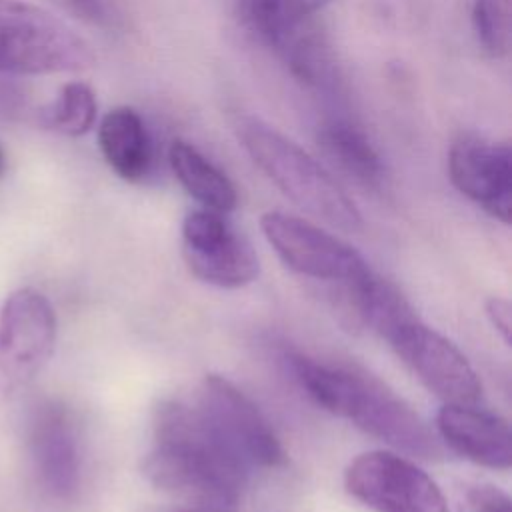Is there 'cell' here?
<instances>
[{
    "label": "cell",
    "mask_w": 512,
    "mask_h": 512,
    "mask_svg": "<svg viewBox=\"0 0 512 512\" xmlns=\"http://www.w3.org/2000/svg\"><path fill=\"white\" fill-rule=\"evenodd\" d=\"M152 438L142 472L156 488L186 498L192 508L236 512L248 468L200 408L162 400L152 414Z\"/></svg>",
    "instance_id": "obj_1"
},
{
    "label": "cell",
    "mask_w": 512,
    "mask_h": 512,
    "mask_svg": "<svg viewBox=\"0 0 512 512\" xmlns=\"http://www.w3.org/2000/svg\"><path fill=\"white\" fill-rule=\"evenodd\" d=\"M288 368L298 386L326 412L340 416L394 450L420 460L442 456L438 436L386 384L366 372L288 354Z\"/></svg>",
    "instance_id": "obj_2"
},
{
    "label": "cell",
    "mask_w": 512,
    "mask_h": 512,
    "mask_svg": "<svg viewBox=\"0 0 512 512\" xmlns=\"http://www.w3.org/2000/svg\"><path fill=\"white\" fill-rule=\"evenodd\" d=\"M236 134L252 162L304 212L344 232L362 228V214L352 198L294 140L254 116L240 118Z\"/></svg>",
    "instance_id": "obj_3"
},
{
    "label": "cell",
    "mask_w": 512,
    "mask_h": 512,
    "mask_svg": "<svg viewBox=\"0 0 512 512\" xmlns=\"http://www.w3.org/2000/svg\"><path fill=\"white\" fill-rule=\"evenodd\" d=\"M92 64V46L64 20L24 0H0V74L76 72Z\"/></svg>",
    "instance_id": "obj_4"
},
{
    "label": "cell",
    "mask_w": 512,
    "mask_h": 512,
    "mask_svg": "<svg viewBox=\"0 0 512 512\" xmlns=\"http://www.w3.org/2000/svg\"><path fill=\"white\" fill-rule=\"evenodd\" d=\"M344 488L372 512H450L438 484L410 458L388 450L358 454Z\"/></svg>",
    "instance_id": "obj_5"
},
{
    "label": "cell",
    "mask_w": 512,
    "mask_h": 512,
    "mask_svg": "<svg viewBox=\"0 0 512 512\" xmlns=\"http://www.w3.org/2000/svg\"><path fill=\"white\" fill-rule=\"evenodd\" d=\"M56 312L34 288L14 290L0 308V394L26 386L56 346Z\"/></svg>",
    "instance_id": "obj_6"
},
{
    "label": "cell",
    "mask_w": 512,
    "mask_h": 512,
    "mask_svg": "<svg viewBox=\"0 0 512 512\" xmlns=\"http://www.w3.org/2000/svg\"><path fill=\"white\" fill-rule=\"evenodd\" d=\"M384 340L404 366L444 404H478L482 384L468 358L440 332L410 316Z\"/></svg>",
    "instance_id": "obj_7"
},
{
    "label": "cell",
    "mask_w": 512,
    "mask_h": 512,
    "mask_svg": "<svg viewBox=\"0 0 512 512\" xmlns=\"http://www.w3.org/2000/svg\"><path fill=\"white\" fill-rule=\"evenodd\" d=\"M260 228L280 260L302 276L342 286L370 270L358 250L304 218L274 210L260 218Z\"/></svg>",
    "instance_id": "obj_8"
},
{
    "label": "cell",
    "mask_w": 512,
    "mask_h": 512,
    "mask_svg": "<svg viewBox=\"0 0 512 512\" xmlns=\"http://www.w3.org/2000/svg\"><path fill=\"white\" fill-rule=\"evenodd\" d=\"M198 408L246 468H278L286 462V452L270 422L228 378L208 374L202 380Z\"/></svg>",
    "instance_id": "obj_9"
},
{
    "label": "cell",
    "mask_w": 512,
    "mask_h": 512,
    "mask_svg": "<svg viewBox=\"0 0 512 512\" xmlns=\"http://www.w3.org/2000/svg\"><path fill=\"white\" fill-rule=\"evenodd\" d=\"M182 258L202 282L242 288L256 280L260 264L250 242L212 210H194L182 222Z\"/></svg>",
    "instance_id": "obj_10"
},
{
    "label": "cell",
    "mask_w": 512,
    "mask_h": 512,
    "mask_svg": "<svg viewBox=\"0 0 512 512\" xmlns=\"http://www.w3.org/2000/svg\"><path fill=\"white\" fill-rule=\"evenodd\" d=\"M454 188L502 224L512 220V152L506 142L458 136L448 150Z\"/></svg>",
    "instance_id": "obj_11"
},
{
    "label": "cell",
    "mask_w": 512,
    "mask_h": 512,
    "mask_svg": "<svg viewBox=\"0 0 512 512\" xmlns=\"http://www.w3.org/2000/svg\"><path fill=\"white\" fill-rule=\"evenodd\" d=\"M28 452L40 488L56 500H70L80 486L82 462L78 432L66 406H36L28 424Z\"/></svg>",
    "instance_id": "obj_12"
},
{
    "label": "cell",
    "mask_w": 512,
    "mask_h": 512,
    "mask_svg": "<svg viewBox=\"0 0 512 512\" xmlns=\"http://www.w3.org/2000/svg\"><path fill=\"white\" fill-rule=\"evenodd\" d=\"M438 438L462 458L492 470L512 464L508 422L476 404H444L436 414Z\"/></svg>",
    "instance_id": "obj_13"
},
{
    "label": "cell",
    "mask_w": 512,
    "mask_h": 512,
    "mask_svg": "<svg viewBox=\"0 0 512 512\" xmlns=\"http://www.w3.org/2000/svg\"><path fill=\"white\" fill-rule=\"evenodd\" d=\"M98 146L106 164L126 182H140L152 168V142L140 114L118 106L98 126Z\"/></svg>",
    "instance_id": "obj_14"
},
{
    "label": "cell",
    "mask_w": 512,
    "mask_h": 512,
    "mask_svg": "<svg viewBox=\"0 0 512 512\" xmlns=\"http://www.w3.org/2000/svg\"><path fill=\"white\" fill-rule=\"evenodd\" d=\"M318 144L350 180L370 190H378L384 184L386 168L382 156L354 122L328 118L318 128Z\"/></svg>",
    "instance_id": "obj_15"
},
{
    "label": "cell",
    "mask_w": 512,
    "mask_h": 512,
    "mask_svg": "<svg viewBox=\"0 0 512 512\" xmlns=\"http://www.w3.org/2000/svg\"><path fill=\"white\" fill-rule=\"evenodd\" d=\"M168 162L182 188L202 208L218 214H228L236 208L238 192L232 180L190 142L174 140L168 150Z\"/></svg>",
    "instance_id": "obj_16"
},
{
    "label": "cell",
    "mask_w": 512,
    "mask_h": 512,
    "mask_svg": "<svg viewBox=\"0 0 512 512\" xmlns=\"http://www.w3.org/2000/svg\"><path fill=\"white\" fill-rule=\"evenodd\" d=\"M96 110L98 104L92 88L84 82H68L50 104L38 108L34 114L36 122L46 130L82 136L94 126Z\"/></svg>",
    "instance_id": "obj_17"
},
{
    "label": "cell",
    "mask_w": 512,
    "mask_h": 512,
    "mask_svg": "<svg viewBox=\"0 0 512 512\" xmlns=\"http://www.w3.org/2000/svg\"><path fill=\"white\" fill-rule=\"evenodd\" d=\"M236 12L242 26L276 54H280L304 20H308L290 16L282 0H236Z\"/></svg>",
    "instance_id": "obj_18"
},
{
    "label": "cell",
    "mask_w": 512,
    "mask_h": 512,
    "mask_svg": "<svg viewBox=\"0 0 512 512\" xmlns=\"http://www.w3.org/2000/svg\"><path fill=\"white\" fill-rule=\"evenodd\" d=\"M512 0H474L472 28L482 50L492 58L510 52Z\"/></svg>",
    "instance_id": "obj_19"
},
{
    "label": "cell",
    "mask_w": 512,
    "mask_h": 512,
    "mask_svg": "<svg viewBox=\"0 0 512 512\" xmlns=\"http://www.w3.org/2000/svg\"><path fill=\"white\" fill-rule=\"evenodd\" d=\"M458 512H512L510 496L488 482H476L462 488Z\"/></svg>",
    "instance_id": "obj_20"
},
{
    "label": "cell",
    "mask_w": 512,
    "mask_h": 512,
    "mask_svg": "<svg viewBox=\"0 0 512 512\" xmlns=\"http://www.w3.org/2000/svg\"><path fill=\"white\" fill-rule=\"evenodd\" d=\"M486 316L494 330L502 336L506 344H510V334H512V306L506 298L502 296H492L486 300Z\"/></svg>",
    "instance_id": "obj_21"
},
{
    "label": "cell",
    "mask_w": 512,
    "mask_h": 512,
    "mask_svg": "<svg viewBox=\"0 0 512 512\" xmlns=\"http://www.w3.org/2000/svg\"><path fill=\"white\" fill-rule=\"evenodd\" d=\"M330 0H282L284 8L294 18H310L314 12L324 8Z\"/></svg>",
    "instance_id": "obj_22"
},
{
    "label": "cell",
    "mask_w": 512,
    "mask_h": 512,
    "mask_svg": "<svg viewBox=\"0 0 512 512\" xmlns=\"http://www.w3.org/2000/svg\"><path fill=\"white\" fill-rule=\"evenodd\" d=\"M4 170H6V156H4V152L0 148V176L4 174Z\"/></svg>",
    "instance_id": "obj_23"
}]
</instances>
